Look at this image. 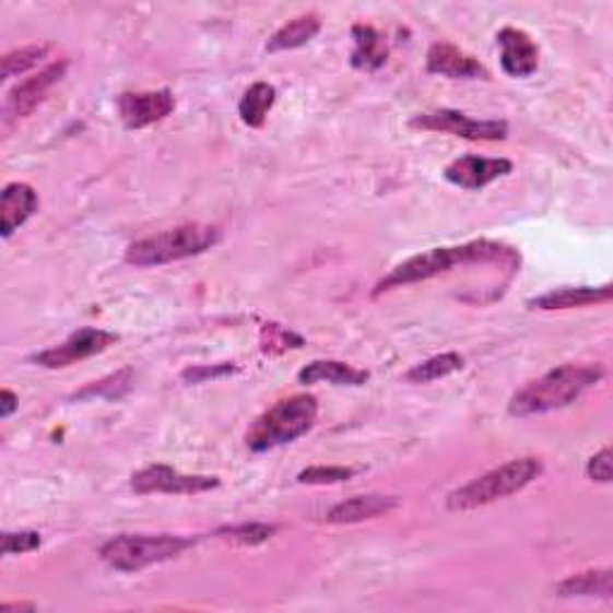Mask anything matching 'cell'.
Here are the masks:
<instances>
[{
  "label": "cell",
  "instance_id": "cell-1",
  "mask_svg": "<svg viewBox=\"0 0 613 613\" xmlns=\"http://www.w3.org/2000/svg\"><path fill=\"white\" fill-rule=\"evenodd\" d=\"M490 261H504V264L516 269L520 264V255L516 249L494 240H472L458 247H434L427 249V252L410 257L403 264H398L389 276H384L377 283V287H374V297L396 291V287L436 279L458 267L490 264Z\"/></svg>",
  "mask_w": 613,
  "mask_h": 613
},
{
  "label": "cell",
  "instance_id": "cell-2",
  "mask_svg": "<svg viewBox=\"0 0 613 613\" xmlns=\"http://www.w3.org/2000/svg\"><path fill=\"white\" fill-rule=\"evenodd\" d=\"M604 379L602 365H561L544 377L530 381L510 398L508 412L512 417H534L563 410L580 400L585 391Z\"/></svg>",
  "mask_w": 613,
  "mask_h": 613
},
{
  "label": "cell",
  "instance_id": "cell-3",
  "mask_svg": "<svg viewBox=\"0 0 613 613\" xmlns=\"http://www.w3.org/2000/svg\"><path fill=\"white\" fill-rule=\"evenodd\" d=\"M221 243V231L216 225H204V223H185L173 231H164L156 235L142 237L128 247L125 252V261L132 267H164L170 261L190 259L204 255L207 249Z\"/></svg>",
  "mask_w": 613,
  "mask_h": 613
},
{
  "label": "cell",
  "instance_id": "cell-4",
  "mask_svg": "<svg viewBox=\"0 0 613 613\" xmlns=\"http://www.w3.org/2000/svg\"><path fill=\"white\" fill-rule=\"evenodd\" d=\"M319 415V403L315 396L297 393L269 408L264 415L257 417L252 429L247 432V446L255 453H267L285 444H293L315 427Z\"/></svg>",
  "mask_w": 613,
  "mask_h": 613
},
{
  "label": "cell",
  "instance_id": "cell-5",
  "mask_svg": "<svg viewBox=\"0 0 613 613\" xmlns=\"http://www.w3.org/2000/svg\"><path fill=\"white\" fill-rule=\"evenodd\" d=\"M542 472H544V462L540 458L534 456L516 458L506 462V465L486 472L478 480H472L470 484L460 486V490L450 492L446 498V506L450 510H474L496 504L502 502V498L522 492L524 486H530Z\"/></svg>",
  "mask_w": 613,
  "mask_h": 613
},
{
  "label": "cell",
  "instance_id": "cell-6",
  "mask_svg": "<svg viewBox=\"0 0 613 613\" xmlns=\"http://www.w3.org/2000/svg\"><path fill=\"white\" fill-rule=\"evenodd\" d=\"M190 546L192 540L178 534H120L102 546V558L113 570L137 573L178 558Z\"/></svg>",
  "mask_w": 613,
  "mask_h": 613
},
{
  "label": "cell",
  "instance_id": "cell-7",
  "mask_svg": "<svg viewBox=\"0 0 613 613\" xmlns=\"http://www.w3.org/2000/svg\"><path fill=\"white\" fill-rule=\"evenodd\" d=\"M412 128L446 132L453 137H462V140H470V142H502L508 137L506 120H474L465 116V113L453 108L420 113V116L412 118Z\"/></svg>",
  "mask_w": 613,
  "mask_h": 613
},
{
  "label": "cell",
  "instance_id": "cell-8",
  "mask_svg": "<svg viewBox=\"0 0 613 613\" xmlns=\"http://www.w3.org/2000/svg\"><path fill=\"white\" fill-rule=\"evenodd\" d=\"M116 341L118 335L108 333L104 329H80L74 331L66 343L48 347L44 353L34 355L32 362L46 369H66L70 365H78L82 359H90L98 353H104V350H108Z\"/></svg>",
  "mask_w": 613,
  "mask_h": 613
},
{
  "label": "cell",
  "instance_id": "cell-9",
  "mask_svg": "<svg viewBox=\"0 0 613 613\" xmlns=\"http://www.w3.org/2000/svg\"><path fill=\"white\" fill-rule=\"evenodd\" d=\"M219 478L209 474H182L168 465H149L132 474V490L137 494H204L216 490Z\"/></svg>",
  "mask_w": 613,
  "mask_h": 613
},
{
  "label": "cell",
  "instance_id": "cell-10",
  "mask_svg": "<svg viewBox=\"0 0 613 613\" xmlns=\"http://www.w3.org/2000/svg\"><path fill=\"white\" fill-rule=\"evenodd\" d=\"M175 110V96L170 90L156 92H125L118 98V113L125 128L142 130L158 120L168 118Z\"/></svg>",
  "mask_w": 613,
  "mask_h": 613
},
{
  "label": "cell",
  "instance_id": "cell-11",
  "mask_svg": "<svg viewBox=\"0 0 613 613\" xmlns=\"http://www.w3.org/2000/svg\"><path fill=\"white\" fill-rule=\"evenodd\" d=\"M512 173V164L508 158H484V156H460L453 164H448L444 178L462 187V190H482L490 182L506 178Z\"/></svg>",
  "mask_w": 613,
  "mask_h": 613
},
{
  "label": "cell",
  "instance_id": "cell-12",
  "mask_svg": "<svg viewBox=\"0 0 613 613\" xmlns=\"http://www.w3.org/2000/svg\"><path fill=\"white\" fill-rule=\"evenodd\" d=\"M66 72H68V62L60 60V62H54V66H48L46 70H42L39 74H34V78L17 84L15 90L8 94L10 116H15V118L32 116V113L39 108V104L48 96V92H51L54 86L66 78Z\"/></svg>",
  "mask_w": 613,
  "mask_h": 613
},
{
  "label": "cell",
  "instance_id": "cell-13",
  "mask_svg": "<svg viewBox=\"0 0 613 613\" xmlns=\"http://www.w3.org/2000/svg\"><path fill=\"white\" fill-rule=\"evenodd\" d=\"M496 42L502 46V68L510 78H530L540 68V48L528 32L504 27L496 34Z\"/></svg>",
  "mask_w": 613,
  "mask_h": 613
},
{
  "label": "cell",
  "instance_id": "cell-14",
  "mask_svg": "<svg viewBox=\"0 0 613 613\" xmlns=\"http://www.w3.org/2000/svg\"><path fill=\"white\" fill-rule=\"evenodd\" d=\"M427 72L450 80H490V70L478 58L450 44H434L429 48Z\"/></svg>",
  "mask_w": 613,
  "mask_h": 613
},
{
  "label": "cell",
  "instance_id": "cell-15",
  "mask_svg": "<svg viewBox=\"0 0 613 613\" xmlns=\"http://www.w3.org/2000/svg\"><path fill=\"white\" fill-rule=\"evenodd\" d=\"M39 211V194L27 182H10L0 192V214H3V237L15 233Z\"/></svg>",
  "mask_w": 613,
  "mask_h": 613
},
{
  "label": "cell",
  "instance_id": "cell-16",
  "mask_svg": "<svg viewBox=\"0 0 613 613\" xmlns=\"http://www.w3.org/2000/svg\"><path fill=\"white\" fill-rule=\"evenodd\" d=\"M613 295V287L606 285H578V287H556L540 297L530 299L532 309H544V311H556V309H573V307H587V305H599L609 303Z\"/></svg>",
  "mask_w": 613,
  "mask_h": 613
},
{
  "label": "cell",
  "instance_id": "cell-17",
  "mask_svg": "<svg viewBox=\"0 0 613 613\" xmlns=\"http://www.w3.org/2000/svg\"><path fill=\"white\" fill-rule=\"evenodd\" d=\"M400 506L398 496H384V494H367V496H353L347 502L338 504L329 510L327 522L331 524H353L362 520H372L386 516Z\"/></svg>",
  "mask_w": 613,
  "mask_h": 613
},
{
  "label": "cell",
  "instance_id": "cell-18",
  "mask_svg": "<svg viewBox=\"0 0 613 613\" xmlns=\"http://www.w3.org/2000/svg\"><path fill=\"white\" fill-rule=\"evenodd\" d=\"M299 384H333V386H365L369 372L355 369L338 359H317L297 374Z\"/></svg>",
  "mask_w": 613,
  "mask_h": 613
},
{
  "label": "cell",
  "instance_id": "cell-19",
  "mask_svg": "<svg viewBox=\"0 0 613 613\" xmlns=\"http://www.w3.org/2000/svg\"><path fill=\"white\" fill-rule=\"evenodd\" d=\"M353 39H355V51L350 56L353 68L374 72L386 66V60H389V48H386L384 34L379 30H374L372 24H355Z\"/></svg>",
  "mask_w": 613,
  "mask_h": 613
},
{
  "label": "cell",
  "instance_id": "cell-20",
  "mask_svg": "<svg viewBox=\"0 0 613 613\" xmlns=\"http://www.w3.org/2000/svg\"><path fill=\"white\" fill-rule=\"evenodd\" d=\"M321 32V20L315 12H307V15H299L295 20H291L287 24L271 36L267 44L269 54H279V51H293V48L307 46L315 36Z\"/></svg>",
  "mask_w": 613,
  "mask_h": 613
},
{
  "label": "cell",
  "instance_id": "cell-21",
  "mask_svg": "<svg viewBox=\"0 0 613 613\" xmlns=\"http://www.w3.org/2000/svg\"><path fill=\"white\" fill-rule=\"evenodd\" d=\"M558 597H602L611 599L613 594V570L611 568H597L585 570L578 575H570L568 580H563L556 587Z\"/></svg>",
  "mask_w": 613,
  "mask_h": 613
},
{
  "label": "cell",
  "instance_id": "cell-22",
  "mask_svg": "<svg viewBox=\"0 0 613 613\" xmlns=\"http://www.w3.org/2000/svg\"><path fill=\"white\" fill-rule=\"evenodd\" d=\"M273 104H276V86H271L267 82H257L249 86L245 96L240 98L237 113H240V118L247 128H261Z\"/></svg>",
  "mask_w": 613,
  "mask_h": 613
},
{
  "label": "cell",
  "instance_id": "cell-23",
  "mask_svg": "<svg viewBox=\"0 0 613 613\" xmlns=\"http://www.w3.org/2000/svg\"><path fill=\"white\" fill-rule=\"evenodd\" d=\"M462 365H465V359H462L458 353H444V355H436L420 362V365L412 367L405 374V381L410 384H432V381H439L444 377H450L453 372H460Z\"/></svg>",
  "mask_w": 613,
  "mask_h": 613
},
{
  "label": "cell",
  "instance_id": "cell-24",
  "mask_svg": "<svg viewBox=\"0 0 613 613\" xmlns=\"http://www.w3.org/2000/svg\"><path fill=\"white\" fill-rule=\"evenodd\" d=\"M276 534V528L273 524H264V522H252V524H237V528H225L219 532L221 540L240 544V546H257L269 542L271 537Z\"/></svg>",
  "mask_w": 613,
  "mask_h": 613
},
{
  "label": "cell",
  "instance_id": "cell-25",
  "mask_svg": "<svg viewBox=\"0 0 613 613\" xmlns=\"http://www.w3.org/2000/svg\"><path fill=\"white\" fill-rule=\"evenodd\" d=\"M303 335L281 327V323H264V329H261V350L269 355H281L291 347H303Z\"/></svg>",
  "mask_w": 613,
  "mask_h": 613
},
{
  "label": "cell",
  "instance_id": "cell-26",
  "mask_svg": "<svg viewBox=\"0 0 613 613\" xmlns=\"http://www.w3.org/2000/svg\"><path fill=\"white\" fill-rule=\"evenodd\" d=\"M46 54H48V46L46 44H42V46H24V48H17V51H10L3 58V80H12V78H17V74L27 72L42 58H46Z\"/></svg>",
  "mask_w": 613,
  "mask_h": 613
},
{
  "label": "cell",
  "instance_id": "cell-27",
  "mask_svg": "<svg viewBox=\"0 0 613 613\" xmlns=\"http://www.w3.org/2000/svg\"><path fill=\"white\" fill-rule=\"evenodd\" d=\"M353 470L350 468H338V465H315V468H307L297 474V482L299 484H341L347 482L353 478Z\"/></svg>",
  "mask_w": 613,
  "mask_h": 613
},
{
  "label": "cell",
  "instance_id": "cell-28",
  "mask_svg": "<svg viewBox=\"0 0 613 613\" xmlns=\"http://www.w3.org/2000/svg\"><path fill=\"white\" fill-rule=\"evenodd\" d=\"M130 379H132V372H130V369L118 372V374H113V377H108V379H104V381H96V384H92V386H86L84 391L78 393V398H90V396L116 398V396H120L122 391H128Z\"/></svg>",
  "mask_w": 613,
  "mask_h": 613
},
{
  "label": "cell",
  "instance_id": "cell-29",
  "mask_svg": "<svg viewBox=\"0 0 613 613\" xmlns=\"http://www.w3.org/2000/svg\"><path fill=\"white\" fill-rule=\"evenodd\" d=\"M42 546V534L36 532H3V556L27 554Z\"/></svg>",
  "mask_w": 613,
  "mask_h": 613
},
{
  "label": "cell",
  "instance_id": "cell-30",
  "mask_svg": "<svg viewBox=\"0 0 613 613\" xmlns=\"http://www.w3.org/2000/svg\"><path fill=\"white\" fill-rule=\"evenodd\" d=\"M611 450L609 448H602L599 450L597 456L590 458V462H587V478H590L592 482H599V484H609L611 482Z\"/></svg>",
  "mask_w": 613,
  "mask_h": 613
},
{
  "label": "cell",
  "instance_id": "cell-31",
  "mask_svg": "<svg viewBox=\"0 0 613 613\" xmlns=\"http://www.w3.org/2000/svg\"><path fill=\"white\" fill-rule=\"evenodd\" d=\"M237 367L235 365H216V367H190L182 372V379L190 381V384H202L207 379H221V377H228Z\"/></svg>",
  "mask_w": 613,
  "mask_h": 613
},
{
  "label": "cell",
  "instance_id": "cell-32",
  "mask_svg": "<svg viewBox=\"0 0 613 613\" xmlns=\"http://www.w3.org/2000/svg\"><path fill=\"white\" fill-rule=\"evenodd\" d=\"M17 408H20V398L10 389H3V393H0V417L8 420Z\"/></svg>",
  "mask_w": 613,
  "mask_h": 613
},
{
  "label": "cell",
  "instance_id": "cell-33",
  "mask_svg": "<svg viewBox=\"0 0 613 613\" xmlns=\"http://www.w3.org/2000/svg\"><path fill=\"white\" fill-rule=\"evenodd\" d=\"M10 611H34V604H3V613Z\"/></svg>",
  "mask_w": 613,
  "mask_h": 613
}]
</instances>
